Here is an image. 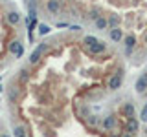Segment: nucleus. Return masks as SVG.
Masks as SVG:
<instances>
[{
  "instance_id": "4",
  "label": "nucleus",
  "mask_w": 147,
  "mask_h": 137,
  "mask_svg": "<svg viewBox=\"0 0 147 137\" xmlns=\"http://www.w3.org/2000/svg\"><path fill=\"white\" fill-rule=\"evenodd\" d=\"M134 91L145 100L144 104H147V68L138 75V79L134 80Z\"/></svg>"
},
{
  "instance_id": "2",
  "label": "nucleus",
  "mask_w": 147,
  "mask_h": 137,
  "mask_svg": "<svg viewBox=\"0 0 147 137\" xmlns=\"http://www.w3.org/2000/svg\"><path fill=\"white\" fill-rule=\"evenodd\" d=\"M30 17L68 31L105 35L132 64L147 61V0H28ZM98 37V35H96Z\"/></svg>"
},
{
  "instance_id": "3",
  "label": "nucleus",
  "mask_w": 147,
  "mask_h": 137,
  "mask_svg": "<svg viewBox=\"0 0 147 137\" xmlns=\"http://www.w3.org/2000/svg\"><path fill=\"white\" fill-rule=\"evenodd\" d=\"M24 29L20 11L0 0V71L24 55Z\"/></svg>"
},
{
  "instance_id": "1",
  "label": "nucleus",
  "mask_w": 147,
  "mask_h": 137,
  "mask_svg": "<svg viewBox=\"0 0 147 137\" xmlns=\"http://www.w3.org/2000/svg\"><path fill=\"white\" fill-rule=\"evenodd\" d=\"M127 61L90 33L40 40L6 86L13 137H138L140 117L119 97Z\"/></svg>"
}]
</instances>
